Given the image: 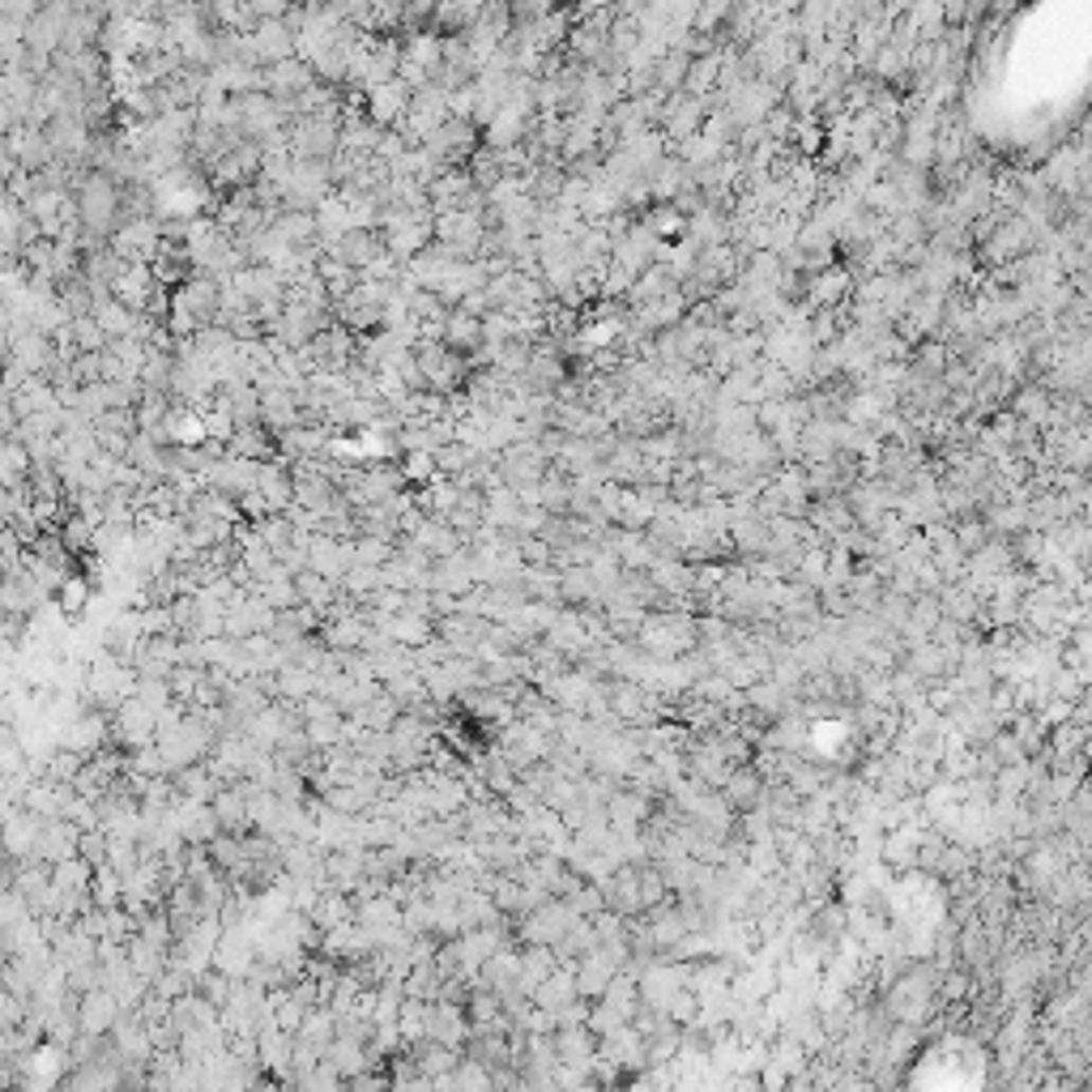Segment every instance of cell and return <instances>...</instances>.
I'll return each mask as SVG.
<instances>
[{"instance_id": "obj_1", "label": "cell", "mask_w": 1092, "mask_h": 1092, "mask_svg": "<svg viewBox=\"0 0 1092 1092\" xmlns=\"http://www.w3.org/2000/svg\"><path fill=\"white\" fill-rule=\"evenodd\" d=\"M77 218L86 227V235H107L115 227V214H120V189L111 176H90L77 193Z\"/></svg>"}, {"instance_id": "obj_3", "label": "cell", "mask_w": 1092, "mask_h": 1092, "mask_svg": "<svg viewBox=\"0 0 1092 1092\" xmlns=\"http://www.w3.org/2000/svg\"><path fill=\"white\" fill-rule=\"evenodd\" d=\"M111 713H115V717H111V738H115L120 747H141V742H154V709H145L137 696L120 700Z\"/></svg>"}, {"instance_id": "obj_11", "label": "cell", "mask_w": 1092, "mask_h": 1092, "mask_svg": "<svg viewBox=\"0 0 1092 1092\" xmlns=\"http://www.w3.org/2000/svg\"><path fill=\"white\" fill-rule=\"evenodd\" d=\"M389 559H393V538L363 534V538L355 542V563H372V568H380V563H389Z\"/></svg>"}, {"instance_id": "obj_7", "label": "cell", "mask_w": 1092, "mask_h": 1092, "mask_svg": "<svg viewBox=\"0 0 1092 1092\" xmlns=\"http://www.w3.org/2000/svg\"><path fill=\"white\" fill-rule=\"evenodd\" d=\"M52 602H56V610H60L65 619H73V623H77V619L90 610V602H94V585H90V576H82V572H69V576L56 585Z\"/></svg>"}, {"instance_id": "obj_8", "label": "cell", "mask_w": 1092, "mask_h": 1092, "mask_svg": "<svg viewBox=\"0 0 1092 1092\" xmlns=\"http://www.w3.org/2000/svg\"><path fill=\"white\" fill-rule=\"evenodd\" d=\"M256 491H261V500L269 504V513H286V508L294 504V479H290L286 470H278V465H269V461H261Z\"/></svg>"}, {"instance_id": "obj_10", "label": "cell", "mask_w": 1092, "mask_h": 1092, "mask_svg": "<svg viewBox=\"0 0 1092 1092\" xmlns=\"http://www.w3.org/2000/svg\"><path fill=\"white\" fill-rule=\"evenodd\" d=\"M303 734H307V742L317 747V751H325V747H338V742H342V713L303 721Z\"/></svg>"}, {"instance_id": "obj_5", "label": "cell", "mask_w": 1092, "mask_h": 1092, "mask_svg": "<svg viewBox=\"0 0 1092 1092\" xmlns=\"http://www.w3.org/2000/svg\"><path fill=\"white\" fill-rule=\"evenodd\" d=\"M210 807H214V820H218V828H222V833L244 837V833L252 828V820H248V794H244V786H239V782L218 786V790H214V799H210Z\"/></svg>"}, {"instance_id": "obj_13", "label": "cell", "mask_w": 1092, "mask_h": 1092, "mask_svg": "<svg viewBox=\"0 0 1092 1092\" xmlns=\"http://www.w3.org/2000/svg\"><path fill=\"white\" fill-rule=\"evenodd\" d=\"M0 576H5V572H0Z\"/></svg>"}, {"instance_id": "obj_2", "label": "cell", "mask_w": 1092, "mask_h": 1092, "mask_svg": "<svg viewBox=\"0 0 1092 1092\" xmlns=\"http://www.w3.org/2000/svg\"><path fill=\"white\" fill-rule=\"evenodd\" d=\"M764 790H768V776L759 768H751V764H738V768H730V776L721 782V803L734 816H742V811L764 803Z\"/></svg>"}, {"instance_id": "obj_12", "label": "cell", "mask_w": 1092, "mask_h": 1092, "mask_svg": "<svg viewBox=\"0 0 1092 1092\" xmlns=\"http://www.w3.org/2000/svg\"><path fill=\"white\" fill-rule=\"evenodd\" d=\"M201 675H205V670H197V666H189V662H176V666H172V675H167L172 696H176V700H184V704H193V692H197Z\"/></svg>"}, {"instance_id": "obj_6", "label": "cell", "mask_w": 1092, "mask_h": 1092, "mask_svg": "<svg viewBox=\"0 0 1092 1092\" xmlns=\"http://www.w3.org/2000/svg\"><path fill=\"white\" fill-rule=\"evenodd\" d=\"M380 252H384V244H380L376 231H342L338 244H334V256L351 269H372Z\"/></svg>"}, {"instance_id": "obj_9", "label": "cell", "mask_w": 1092, "mask_h": 1092, "mask_svg": "<svg viewBox=\"0 0 1092 1092\" xmlns=\"http://www.w3.org/2000/svg\"><path fill=\"white\" fill-rule=\"evenodd\" d=\"M435 475H440V461H435L431 448H406V461H401V479H406V483L427 487Z\"/></svg>"}, {"instance_id": "obj_4", "label": "cell", "mask_w": 1092, "mask_h": 1092, "mask_svg": "<svg viewBox=\"0 0 1092 1092\" xmlns=\"http://www.w3.org/2000/svg\"><path fill=\"white\" fill-rule=\"evenodd\" d=\"M120 999L111 995V986H94V990H82L77 995V1028L90 1033V1037H103L111 1033L115 1016H120Z\"/></svg>"}]
</instances>
